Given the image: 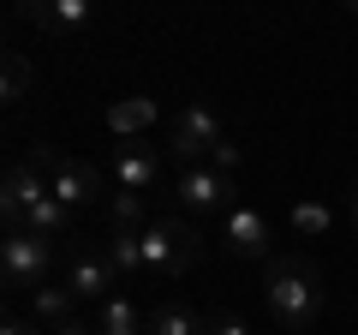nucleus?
Here are the masks:
<instances>
[{"label": "nucleus", "instance_id": "obj_23", "mask_svg": "<svg viewBox=\"0 0 358 335\" xmlns=\"http://www.w3.org/2000/svg\"><path fill=\"white\" fill-rule=\"evenodd\" d=\"M209 335H251V329H245L239 317H215V323H209Z\"/></svg>", "mask_w": 358, "mask_h": 335}, {"label": "nucleus", "instance_id": "obj_6", "mask_svg": "<svg viewBox=\"0 0 358 335\" xmlns=\"http://www.w3.org/2000/svg\"><path fill=\"white\" fill-rule=\"evenodd\" d=\"M173 204L179 216H227L233 210V174H221V168H179L173 174Z\"/></svg>", "mask_w": 358, "mask_h": 335}, {"label": "nucleus", "instance_id": "obj_8", "mask_svg": "<svg viewBox=\"0 0 358 335\" xmlns=\"http://www.w3.org/2000/svg\"><path fill=\"white\" fill-rule=\"evenodd\" d=\"M42 198H48V180H42V168L30 162V156L6 168V186H0V221H6V233L24 228V216L42 204Z\"/></svg>", "mask_w": 358, "mask_h": 335}, {"label": "nucleus", "instance_id": "obj_7", "mask_svg": "<svg viewBox=\"0 0 358 335\" xmlns=\"http://www.w3.org/2000/svg\"><path fill=\"white\" fill-rule=\"evenodd\" d=\"M221 240H227V252L233 258H275V228H268V216L263 210H251V204H233L227 216H221Z\"/></svg>", "mask_w": 358, "mask_h": 335}, {"label": "nucleus", "instance_id": "obj_5", "mask_svg": "<svg viewBox=\"0 0 358 335\" xmlns=\"http://www.w3.org/2000/svg\"><path fill=\"white\" fill-rule=\"evenodd\" d=\"M48 270H54V245L48 240H36V233H24V228H13L6 240H0V275H6L13 294L48 287Z\"/></svg>", "mask_w": 358, "mask_h": 335}, {"label": "nucleus", "instance_id": "obj_1", "mask_svg": "<svg viewBox=\"0 0 358 335\" xmlns=\"http://www.w3.org/2000/svg\"><path fill=\"white\" fill-rule=\"evenodd\" d=\"M263 311L281 323V329H293V335L317 329L322 311H329V287H322L317 264L299 258V252L268 258V270H263Z\"/></svg>", "mask_w": 358, "mask_h": 335}, {"label": "nucleus", "instance_id": "obj_9", "mask_svg": "<svg viewBox=\"0 0 358 335\" xmlns=\"http://www.w3.org/2000/svg\"><path fill=\"white\" fill-rule=\"evenodd\" d=\"M108 174H114L120 192H155V180H162V156L150 150V144H114V156H108Z\"/></svg>", "mask_w": 358, "mask_h": 335}, {"label": "nucleus", "instance_id": "obj_16", "mask_svg": "<svg viewBox=\"0 0 358 335\" xmlns=\"http://www.w3.org/2000/svg\"><path fill=\"white\" fill-rule=\"evenodd\" d=\"M72 221H78V216L48 192V198H42V204L24 216V233H36V240H48V245H54V240H72Z\"/></svg>", "mask_w": 358, "mask_h": 335}, {"label": "nucleus", "instance_id": "obj_26", "mask_svg": "<svg viewBox=\"0 0 358 335\" xmlns=\"http://www.w3.org/2000/svg\"><path fill=\"white\" fill-rule=\"evenodd\" d=\"M352 192H358V180H352Z\"/></svg>", "mask_w": 358, "mask_h": 335}, {"label": "nucleus", "instance_id": "obj_11", "mask_svg": "<svg viewBox=\"0 0 358 335\" xmlns=\"http://www.w3.org/2000/svg\"><path fill=\"white\" fill-rule=\"evenodd\" d=\"M24 25L48 30V36H72V30L90 25V0H36V6H13Z\"/></svg>", "mask_w": 358, "mask_h": 335}, {"label": "nucleus", "instance_id": "obj_13", "mask_svg": "<svg viewBox=\"0 0 358 335\" xmlns=\"http://www.w3.org/2000/svg\"><path fill=\"white\" fill-rule=\"evenodd\" d=\"M30 311H36L42 329H60V323L78 317V294H72L66 282H48V287H36V294H30Z\"/></svg>", "mask_w": 358, "mask_h": 335}, {"label": "nucleus", "instance_id": "obj_15", "mask_svg": "<svg viewBox=\"0 0 358 335\" xmlns=\"http://www.w3.org/2000/svg\"><path fill=\"white\" fill-rule=\"evenodd\" d=\"M102 252H108V264H114V275H120V282L143 275V233H131V228H108Z\"/></svg>", "mask_w": 358, "mask_h": 335}, {"label": "nucleus", "instance_id": "obj_22", "mask_svg": "<svg viewBox=\"0 0 358 335\" xmlns=\"http://www.w3.org/2000/svg\"><path fill=\"white\" fill-rule=\"evenodd\" d=\"M0 335H48V329H42L36 317H6V329H0Z\"/></svg>", "mask_w": 358, "mask_h": 335}, {"label": "nucleus", "instance_id": "obj_17", "mask_svg": "<svg viewBox=\"0 0 358 335\" xmlns=\"http://www.w3.org/2000/svg\"><path fill=\"white\" fill-rule=\"evenodd\" d=\"M287 221H293V233H299V240H322V233L334 228V210L322 204V198H299V204L287 210Z\"/></svg>", "mask_w": 358, "mask_h": 335}, {"label": "nucleus", "instance_id": "obj_18", "mask_svg": "<svg viewBox=\"0 0 358 335\" xmlns=\"http://www.w3.org/2000/svg\"><path fill=\"white\" fill-rule=\"evenodd\" d=\"M150 335H209V323L192 306H155L150 311Z\"/></svg>", "mask_w": 358, "mask_h": 335}, {"label": "nucleus", "instance_id": "obj_10", "mask_svg": "<svg viewBox=\"0 0 358 335\" xmlns=\"http://www.w3.org/2000/svg\"><path fill=\"white\" fill-rule=\"evenodd\" d=\"M114 282H120V275H114V264H108V252H102V245L78 252V258H72V270H66V287L78 294V306H102V299H114V294H108Z\"/></svg>", "mask_w": 358, "mask_h": 335}, {"label": "nucleus", "instance_id": "obj_14", "mask_svg": "<svg viewBox=\"0 0 358 335\" xmlns=\"http://www.w3.org/2000/svg\"><path fill=\"white\" fill-rule=\"evenodd\" d=\"M96 335H150V317H143L138 306H131V299H102V306H96Z\"/></svg>", "mask_w": 358, "mask_h": 335}, {"label": "nucleus", "instance_id": "obj_20", "mask_svg": "<svg viewBox=\"0 0 358 335\" xmlns=\"http://www.w3.org/2000/svg\"><path fill=\"white\" fill-rule=\"evenodd\" d=\"M30 84H36V72H30V60H24V54H6V108H18V102H24V96H30Z\"/></svg>", "mask_w": 358, "mask_h": 335}, {"label": "nucleus", "instance_id": "obj_12", "mask_svg": "<svg viewBox=\"0 0 358 335\" xmlns=\"http://www.w3.org/2000/svg\"><path fill=\"white\" fill-rule=\"evenodd\" d=\"M102 120H108V132H114L120 144H138L143 132H150L155 120H162V108H155L150 96H114V102H108V114H102Z\"/></svg>", "mask_w": 358, "mask_h": 335}, {"label": "nucleus", "instance_id": "obj_25", "mask_svg": "<svg viewBox=\"0 0 358 335\" xmlns=\"http://www.w3.org/2000/svg\"><path fill=\"white\" fill-rule=\"evenodd\" d=\"M346 221H352V233H358V192L346 198Z\"/></svg>", "mask_w": 358, "mask_h": 335}, {"label": "nucleus", "instance_id": "obj_2", "mask_svg": "<svg viewBox=\"0 0 358 335\" xmlns=\"http://www.w3.org/2000/svg\"><path fill=\"white\" fill-rule=\"evenodd\" d=\"M203 258V233H197L192 216H155L150 228H143V282H173V275H185L192 264Z\"/></svg>", "mask_w": 358, "mask_h": 335}, {"label": "nucleus", "instance_id": "obj_4", "mask_svg": "<svg viewBox=\"0 0 358 335\" xmlns=\"http://www.w3.org/2000/svg\"><path fill=\"white\" fill-rule=\"evenodd\" d=\"M227 144V126L215 120V108H203V102H192V108H179L173 114V126H167V150L179 156V168H203L209 156Z\"/></svg>", "mask_w": 358, "mask_h": 335}, {"label": "nucleus", "instance_id": "obj_19", "mask_svg": "<svg viewBox=\"0 0 358 335\" xmlns=\"http://www.w3.org/2000/svg\"><path fill=\"white\" fill-rule=\"evenodd\" d=\"M108 228H131V233H143V228H150V216H143V198H138V192H114V198H108Z\"/></svg>", "mask_w": 358, "mask_h": 335}, {"label": "nucleus", "instance_id": "obj_3", "mask_svg": "<svg viewBox=\"0 0 358 335\" xmlns=\"http://www.w3.org/2000/svg\"><path fill=\"white\" fill-rule=\"evenodd\" d=\"M30 162L42 168V180H48V192L60 198L72 216H84L96 198L108 192V180H102V168L96 162H78V156H60L54 144H30Z\"/></svg>", "mask_w": 358, "mask_h": 335}, {"label": "nucleus", "instance_id": "obj_24", "mask_svg": "<svg viewBox=\"0 0 358 335\" xmlns=\"http://www.w3.org/2000/svg\"><path fill=\"white\" fill-rule=\"evenodd\" d=\"M48 335H96V323H90V317H72V323H60V329H48Z\"/></svg>", "mask_w": 358, "mask_h": 335}, {"label": "nucleus", "instance_id": "obj_21", "mask_svg": "<svg viewBox=\"0 0 358 335\" xmlns=\"http://www.w3.org/2000/svg\"><path fill=\"white\" fill-rule=\"evenodd\" d=\"M209 168H221V174H239V144L227 138V144H221L215 156H209Z\"/></svg>", "mask_w": 358, "mask_h": 335}]
</instances>
